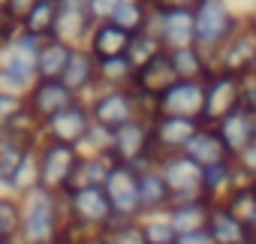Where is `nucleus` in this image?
I'll return each instance as SVG.
<instances>
[{
	"instance_id": "obj_33",
	"label": "nucleus",
	"mask_w": 256,
	"mask_h": 244,
	"mask_svg": "<svg viewBox=\"0 0 256 244\" xmlns=\"http://www.w3.org/2000/svg\"><path fill=\"white\" fill-rule=\"evenodd\" d=\"M220 205H223L229 214H235L247 229L256 226V184H241V187H235Z\"/></svg>"
},
{
	"instance_id": "obj_18",
	"label": "nucleus",
	"mask_w": 256,
	"mask_h": 244,
	"mask_svg": "<svg viewBox=\"0 0 256 244\" xmlns=\"http://www.w3.org/2000/svg\"><path fill=\"white\" fill-rule=\"evenodd\" d=\"M211 127L217 130V136H220V142L226 145L229 157L241 154L250 142H256V136H253V114H250L244 106L235 108V112H229L226 118H220L217 124H211Z\"/></svg>"
},
{
	"instance_id": "obj_51",
	"label": "nucleus",
	"mask_w": 256,
	"mask_h": 244,
	"mask_svg": "<svg viewBox=\"0 0 256 244\" xmlns=\"http://www.w3.org/2000/svg\"><path fill=\"white\" fill-rule=\"evenodd\" d=\"M253 136H256V114H253Z\"/></svg>"
},
{
	"instance_id": "obj_54",
	"label": "nucleus",
	"mask_w": 256,
	"mask_h": 244,
	"mask_svg": "<svg viewBox=\"0 0 256 244\" xmlns=\"http://www.w3.org/2000/svg\"><path fill=\"white\" fill-rule=\"evenodd\" d=\"M229 4H232V0H229Z\"/></svg>"
},
{
	"instance_id": "obj_34",
	"label": "nucleus",
	"mask_w": 256,
	"mask_h": 244,
	"mask_svg": "<svg viewBox=\"0 0 256 244\" xmlns=\"http://www.w3.org/2000/svg\"><path fill=\"white\" fill-rule=\"evenodd\" d=\"M166 48H163V42H160V36L154 34V30H139V34H133V40H130V48H126V58H130V64L136 66V70H142L145 64H151L154 58H160Z\"/></svg>"
},
{
	"instance_id": "obj_25",
	"label": "nucleus",
	"mask_w": 256,
	"mask_h": 244,
	"mask_svg": "<svg viewBox=\"0 0 256 244\" xmlns=\"http://www.w3.org/2000/svg\"><path fill=\"white\" fill-rule=\"evenodd\" d=\"M193 163H199L202 169L205 166H214V163H220V160H229V151H226V145L220 142V136H217V130L211 127V124H202L199 127V133L193 136V142L187 145V151H184Z\"/></svg>"
},
{
	"instance_id": "obj_40",
	"label": "nucleus",
	"mask_w": 256,
	"mask_h": 244,
	"mask_svg": "<svg viewBox=\"0 0 256 244\" xmlns=\"http://www.w3.org/2000/svg\"><path fill=\"white\" fill-rule=\"evenodd\" d=\"M232 160H235L241 178H244L247 184H256V142H250V145H247L241 154H235Z\"/></svg>"
},
{
	"instance_id": "obj_49",
	"label": "nucleus",
	"mask_w": 256,
	"mask_h": 244,
	"mask_svg": "<svg viewBox=\"0 0 256 244\" xmlns=\"http://www.w3.org/2000/svg\"><path fill=\"white\" fill-rule=\"evenodd\" d=\"M247 241H250V244H256V226L250 229V235H247Z\"/></svg>"
},
{
	"instance_id": "obj_21",
	"label": "nucleus",
	"mask_w": 256,
	"mask_h": 244,
	"mask_svg": "<svg viewBox=\"0 0 256 244\" xmlns=\"http://www.w3.org/2000/svg\"><path fill=\"white\" fill-rule=\"evenodd\" d=\"M241 184H247V181L241 178V172H238V166H235L232 157L202 169V190H205V199L214 202V205H220V202H223L235 187H241Z\"/></svg>"
},
{
	"instance_id": "obj_8",
	"label": "nucleus",
	"mask_w": 256,
	"mask_h": 244,
	"mask_svg": "<svg viewBox=\"0 0 256 244\" xmlns=\"http://www.w3.org/2000/svg\"><path fill=\"white\" fill-rule=\"evenodd\" d=\"M106 196H108V205L114 211L118 220H142L145 211H142V193H139V172L133 166H124V163H114L106 184H102Z\"/></svg>"
},
{
	"instance_id": "obj_10",
	"label": "nucleus",
	"mask_w": 256,
	"mask_h": 244,
	"mask_svg": "<svg viewBox=\"0 0 256 244\" xmlns=\"http://www.w3.org/2000/svg\"><path fill=\"white\" fill-rule=\"evenodd\" d=\"M202 120L196 118H181V114H157L151 120V139H154V154L157 160L169 154H184L193 136L199 133Z\"/></svg>"
},
{
	"instance_id": "obj_29",
	"label": "nucleus",
	"mask_w": 256,
	"mask_h": 244,
	"mask_svg": "<svg viewBox=\"0 0 256 244\" xmlns=\"http://www.w3.org/2000/svg\"><path fill=\"white\" fill-rule=\"evenodd\" d=\"M70 58H72V46H66L54 36L42 40L40 54H36V78H60Z\"/></svg>"
},
{
	"instance_id": "obj_47",
	"label": "nucleus",
	"mask_w": 256,
	"mask_h": 244,
	"mask_svg": "<svg viewBox=\"0 0 256 244\" xmlns=\"http://www.w3.org/2000/svg\"><path fill=\"white\" fill-rule=\"evenodd\" d=\"M82 244H106V241H102V238H100V235H88V238H84V241H82Z\"/></svg>"
},
{
	"instance_id": "obj_16",
	"label": "nucleus",
	"mask_w": 256,
	"mask_h": 244,
	"mask_svg": "<svg viewBox=\"0 0 256 244\" xmlns=\"http://www.w3.org/2000/svg\"><path fill=\"white\" fill-rule=\"evenodd\" d=\"M160 114H181V118H196L202 120L205 112V82H187L178 78L160 100H157Z\"/></svg>"
},
{
	"instance_id": "obj_53",
	"label": "nucleus",
	"mask_w": 256,
	"mask_h": 244,
	"mask_svg": "<svg viewBox=\"0 0 256 244\" xmlns=\"http://www.w3.org/2000/svg\"><path fill=\"white\" fill-rule=\"evenodd\" d=\"M244 244H250V241H244Z\"/></svg>"
},
{
	"instance_id": "obj_23",
	"label": "nucleus",
	"mask_w": 256,
	"mask_h": 244,
	"mask_svg": "<svg viewBox=\"0 0 256 244\" xmlns=\"http://www.w3.org/2000/svg\"><path fill=\"white\" fill-rule=\"evenodd\" d=\"M139 193H142V211L145 214H166L172 205V190H169L160 166L139 172Z\"/></svg>"
},
{
	"instance_id": "obj_13",
	"label": "nucleus",
	"mask_w": 256,
	"mask_h": 244,
	"mask_svg": "<svg viewBox=\"0 0 256 244\" xmlns=\"http://www.w3.org/2000/svg\"><path fill=\"white\" fill-rule=\"evenodd\" d=\"M160 172L172 190V202H187V199H205L202 190V166L193 163L187 154H169L160 163Z\"/></svg>"
},
{
	"instance_id": "obj_12",
	"label": "nucleus",
	"mask_w": 256,
	"mask_h": 244,
	"mask_svg": "<svg viewBox=\"0 0 256 244\" xmlns=\"http://www.w3.org/2000/svg\"><path fill=\"white\" fill-rule=\"evenodd\" d=\"M148 30H154L160 36L166 52L184 48V46H196V16H193L190 6H175V10L154 6Z\"/></svg>"
},
{
	"instance_id": "obj_28",
	"label": "nucleus",
	"mask_w": 256,
	"mask_h": 244,
	"mask_svg": "<svg viewBox=\"0 0 256 244\" xmlns=\"http://www.w3.org/2000/svg\"><path fill=\"white\" fill-rule=\"evenodd\" d=\"M58 12H60V0H36L28 10V16L22 18V30L36 36V40H52L54 24H58Z\"/></svg>"
},
{
	"instance_id": "obj_44",
	"label": "nucleus",
	"mask_w": 256,
	"mask_h": 244,
	"mask_svg": "<svg viewBox=\"0 0 256 244\" xmlns=\"http://www.w3.org/2000/svg\"><path fill=\"white\" fill-rule=\"evenodd\" d=\"M34 4H36V0H10V10H6V16H12V18H18V22H22Z\"/></svg>"
},
{
	"instance_id": "obj_39",
	"label": "nucleus",
	"mask_w": 256,
	"mask_h": 244,
	"mask_svg": "<svg viewBox=\"0 0 256 244\" xmlns=\"http://www.w3.org/2000/svg\"><path fill=\"white\" fill-rule=\"evenodd\" d=\"M22 108H24V96L0 90V130H10V124L16 120V114Z\"/></svg>"
},
{
	"instance_id": "obj_32",
	"label": "nucleus",
	"mask_w": 256,
	"mask_h": 244,
	"mask_svg": "<svg viewBox=\"0 0 256 244\" xmlns=\"http://www.w3.org/2000/svg\"><path fill=\"white\" fill-rule=\"evenodd\" d=\"M114 160L112 157H82L76 172H72V184L70 190H78V187H102L108 172H112Z\"/></svg>"
},
{
	"instance_id": "obj_26",
	"label": "nucleus",
	"mask_w": 256,
	"mask_h": 244,
	"mask_svg": "<svg viewBox=\"0 0 256 244\" xmlns=\"http://www.w3.org/2000/svg\"><path fill=\"white\" fill-rule=\"evenodd\" d=\"M169 60L178 72V78L187 82H205L214 70H211V58L199 48V46H184V48H172Z\"/></svg>"
},
{
	"instance_id": "obj_24",
	"label": "nucleus",
	"mask_w": 256,
	"mask_h": 244,
	"mask_svg": "<svg viewBox=\"0 0 256 244\" xmlns=\"http://www.w3.org/2000/svg\"><path fill=\"white\" fill-rule=\"evenodd\" d=\"M211 208H214V202H208V199H187V202H172L166 217L172 220L178 235H187V232H196V229L208 226Z\"/></svg>"
},
{
	"instance_id": "obj_38",
	"label": "nucleus",
	"mask_w": 256,
	"mask_h": 244,
	"mask_svg": "<svg viewBox=\"0 0 256 244\" xmlns=\"http://www.w3.org/2000/svg\"><path fill=\"white\" fill-rule=\"evenodd\" d=\"M112 136H114V130L94 124L88 130V136L78 142V154L82 157H112Z\"/></svg>"
},
{
	"instance_id": "obj_50",
	"label": "nucleus",
	"mask_w": 256,
	"mask_h": 244,
	"mask_svg": "<svg viewBox=\"0 0 256 244\" xmlns=\"http://www.w3.org/2000/svg\"><path fill=\"white\" fill-rule=\"evenodd\" d=\"M10 10V0H0V12H6Z\"/></svg>"
},
{
	"instance_id": "obj_20",
	"label": "nucleus",
	"mask_w": 256,
	"mask_h": 244,
	"mask_svg": "<svg viewBox=\"0 0 256 244\" xmlns=\"http://www.w3.org/2000/svg\"><path fill=\"white\" fill-rule=\"evenodd\" d=\"M133 34H126L124 28H118L114 22H96L84 48L96 58V60H108V58H124L130 48Z\"/></svg>"
},
{
	"instance_id": "obj_6",
	"label": "nucleus",
	"mask_w": 256,
	"mask_h": 244,
	"mask_svg": "<svg viewBox=\"0 0 256 244\" xmlns=\"http://www.w3.org/2000/svg\"><path fill=\"white\" fill-rule=\"evenodd\" d=\"M112 160L133 166L136 172L157 166V154H154V139H151V120L136 118L130 124H124L114 130L112 136Z\"/></svg>"
},
{
	"instance_id": "obj_1",
	"label": "nucleus",
	"mask_w": 256,
	"mask_h": 244,
	"mask_svg": "<svg viewBox=\"0 0 256 244\" xmlns=\"http://www.w3.org/2000/svg\"><path fill=\"white\" fill-rule=\"evenodd\" d=\"M66 226V202L64 193L34 187L22 196V232L18 244H48L60 238Z\"/></svg>"
},
{
	"instance_id": "obj_3",
	"label": "nucleus",
	"mask_w": 256,
	"mask_h": 244,
	"mask_svg": "<svg viewBox=\"0 0 256 244\" xmlns=\"http://www.w3.org/2000/svg\"><path fill=\"white\" fill-rule=\"evenodd\" d=\"M196 16V46L205 54H214L241 30V10L229 0H199L193 6Z\"/></svg>"
},
{
	"instance_id": "obj_42",
	"label": "nucleus",
	"mask_w": 256,
	"mask_h": 244,
	"mask_svg": "<svg viewBox=\"0 0 256 244\" xmlns=\"http://www.w3.org/2000/svg\"><path fill=\"white\" fill-rule=\"evenodd\" d=\"M241 106H244L250 114H256V72L244 78V100H241Z\"/></svg>"
},
{
	"instance_id": "obj_15",
	"label": "nucleus",
	"mask_w": 256,
	"mask_h": 244,
	"mask_svg": "<svg viewBox=\"0 0 256 244\" xmlns=\"http://www.w3.org/2000/svg\"><path fill=\"white\" fill-rule=\"evenodd\" d=\"M76 100L78 96H72L70 88L60 78H36L34 88L24 94V106L42 120V124H46L48 118H54L58 112H64L66 106H72Z\"/></svg>"
},
{
	"instance_id": "obj_14",
	"label": "nucleus",
	"mask_w": 256,
	"mask_h": 244,
	"mask_svg": "<svg viewBox=\"0 0 256 244\" xmlns=\"http://www.w3.org/2000/svg\"><path fill=\"white\" fill-rule=\"evenodd\" d=\"M94 127V118L84 100H76L72 106H66L64 112H58L54 118H48L42 124V139L48 142H64L78 148V142L88 136V130Z\"/></svg>"
},
{
	"instance_id": "obj_46",
	"label": "nucleus",
	"mask_w": 256,
	"mask_h": 244,
	"mask_svg": "<svg viewBox=\"0 0 256 244\" xmlns=\"http://www.w3.org/2000/svg\"><path fill=\"white\" fill-rule=\"evenodd\" d=\"M60 4H66V6H84L88 10V0H60Z\"/></svg>"
},
{
	"instance_id": "obj_30",
	"label": "nucleus",
	"mask_w": 256,
	"mask_h": 244,
	"mask_svg": "<svg viewBox=\"0 0 256 244\" xmlns=\"http://www.w3.org/2000/svg\"><path fill=\"white\" fill-rule=\"evenodd\" d=\"M96 78L100 88H112V90H130L136 82V66L130 64V58H108V60H96Z\"/></svg>"
},
{
	"instance_id": "obj_48",
	"label": "nucleus",
	"mask_w": 256,
	"mask_h": 244,
	"mask_svg": "<svg viewBox=\"0 0 256 244\" xmlns=\"http://www.w3.org/2000/svg\"><path fill=\"white\" fill-rule=\"evenodd\" d=\"M48 244H72V241H70V238H64V235H60V238H54V241H48Z\"/></svg>"
},
{
	"instance_id": "obj_19",
	"label": "nucleus",
	"mask_w": 256,
	"mask_h": 244,
	"mask_svg": "<svg viewBox=\"0 0 256 244\" xmlns=\"http://www.w3.org/2000/svg\"><path fill=\"white\" fill-rule=\"evenodd\" d=\"M178 82V72L169 60V52H163L160 58H154L151 64H145L142 70H136V82H133V90L136 94H145V96H154L160 100L172 84Z\"/></svg>"
},
{
	"instance_id": "obj_5",
	"label": "nucleus",
	"mask_w": 256,
	"mask_h": 244,
	"mask_svg": "<svg viewBox=\"0 0 256 244\" xmlns=\"http://www.w3.org/2000/svg\"><path fill=\"white\" fill-rule=\"evenodd\" d=\"M66 202V223L82 229L84 235H100L112 220L114 211L108 205V196L102 187H78L64 193Z\"/></svg>"
},
{
	"instance_id": "obj_11",
	"label": "nucleus",
	"mask_w": 256,
	"mask_h": 244,
	"mask_svg": "<svg viewBox=\"0 0 256 244\" xmlns=\"http://www.w3.org/2000/svg\"><path fill=\"white\" fill-rule=\"evenodd\" d=\"M244 100V78L229 76V72H211L205 78V112L202 124H217L229 112L241 108Z\"/></svg>"
},
{
	"instance_id": "obj_41",
	"label": "nucleus",
	"mask_w": 256,
	"mask_h": 244,
	"mask_svg": "<svg viewBox=\"0 0 256 244\" xmlns=\"http://www.w3.org/2000/svg\"><path fill=\"white\" fill-rule=\"evenodd\" d=\"M120 6V0H88V16L96 22H112V16L118 12Z\"/></svg>"
},
{
	"instance_id": "obj_2",
	"label": "nucleus",
	"mask_w": 256,
	"mask_h": 244,
	"mask_svg": "<svg viewBox=\"0 0 256 244\" xmlns=\"http://www.w3.org/2000/svg\"><path fill=\"white\" fill-rule=\"evenodd\" d=\"M42 40L30 34H18L10 46L0 48V90L24 96L36 82V54Z\"/></svg>"
},
{
	"instance_id": "obj_36",
	"label": "nucleus",
	"mask_w": 256,
	"mask_h": 244,
	"mask_svg": "<svg viewBox=\"0 0 256 244\" xmlns=\"http://www.w3.org/2000/svg\"><path fill=\"white\" fill-rule=\"evenodd\" d=\"M100 238L106 244H148L145 241V232H142V220H118L114 217L100 232Z\"/></svg>"
},
{
	"instance_id": "obj_31",
	"label": "nucleus",
	"mask_w": 256,
	"mask_h": 244,
	"mask_svg": "<svg viewBox=\"0 0 256 244\" xmlns=\"http://www.w3.org/2000/svg\"><path fill=\"white\" fill-rule=\"evenodd\" d=\"M151 16H154V0H120L112 22L126 34H139V30H148Z\"/></svg>"
},
{
	"instance_id": "obj_9",
	"label": "nucleus",
	"mask_w": 256,
	"mask_h": 244,
	"mask_svg": "<svg viewBox=\"0 0 256 244\" xmlns=\"http://www.w3.org/2000/svg\"><path fill=\"white\" fill-rule=\"evenodd\" d=\"M90 108L94 124L106 127V130H118L124 124L139 118V102H136V90H112V88H100L94 96L84 100Z\"/></svg>"
},
{
	"instance_id": "obj_52",
	"label": "nucleus",
	"mask_w": 256,
	"mask_h": 244,
	"mask_svg": "<svg viewBox=\"0 0 256 244\" xmlns=\"http://www.w3.org/2000/svg\"><path fill=\"white\" fill-rule=\"evenodd\" d=\"M0 244H16V241H0Z\"/></svg>"
},
{
	"instance_id": "obj_4",
	"label": "nucleus",
	"mask_w": 256,
	"mask_h": 244,
	"mask_svg": "<svg viewBox=\"0 0 256 244\" xmlns=\"http://www.w3.org/2000/svg\"><path fill=\"white\" fill-rule=\"evenodd\" d=\"M208 58L214 72H229L238 78L256 72V6L241 10V30Z\"/></svg>"
},
{
	"instance_id": "obj_27",
	"label": "nucleus",
	"mask_w": 256,
	"mask_h": 244,
	"mask_svg": "<svg viewBox=\"0 0 256 244\" xmlns=\"http://www.w3.org/2000/svg\"><path fill=\"white\" fill-rule=\"evenodd\" d=\"M205 229L214 238V244H244L247 235H250V229L235 214H229L223 205H214L211 208V217H208V226Z\"/></svg>"
},
{
	"instance_id": "obj_43",
	"label": "nucleus",
	"mask_w": 256,
	"mask_h": 244,
	"mask_svg": "<svg viewBox=\"0 0 256 244\" xmlns=\"http://www.w3.org/2000/svg\"><path fill=\"white\" fill-rule=\"evenodd\" d=\"M175 244H214V238L208 235V229H196V232H187V235H178Z\"/></svg>"
},
{
	"instance_id": "obj_7",
	"label": "nucleus",
	"mask_w": 256,
	"mask_h": 244,
	"mask_svg": "<svg viewBox=\"0 0 256 244\" xmlns=\"http://www.w3.org/2000/svg\"><path fill=\"white\" fill-rule=\"evenodd\" d=\"M78 160H82L78 148L42 139L36 145V184L46 190H54V193H66Z\"/></svg>"
},
{
	"instance_id": "obj_35",
	"label": "nucleus",
	"mask_w": 256,
	"mask_h": 244,
	"mask_svg": "<svg viewBox=\"0 0 256 244\" xmlns=\"http://www.w3.org/2000/svg\"><path fill=\"white\" fill-rule=\"evenodd\" d=\"M22 232V196L0 193V241H16Z\"/></svg>"
},
{
	"instance_id": "obj_45",
	"label": "nucleus",
	"mask_w": 256,
	"mask_h": 244,
	"mask_svg": "<svg viewBox=\"0 0 256 244\" xmlns=\"http://www.w3.org/2000/svg\"><path fill=\"white\" fill-rule=\"evenodd\" d=\"M199 0H154V6H160V10H175V6H196Z\"/></svg>"
},
{
	"instance_id": "obj_37",
	"label": "nucleus",
	"mask_w": 256,
	"mask_h": 244,
	"mask_svg": "<svg viewBox=\"0 0 256 244\" xmlns=\"http://www.w3.org/2000/svg\"><path fill=\"white\" fill-rule=\"evenodd\" d=\"M142 232L148 244H175L178 232L172 226V220L166 214H145L142 217Z\"/></svg>"
},
{
	"instance_id": "obj_22",
	"label": "nucleus",
	"mask_w": 256,
	"mask_h": 244,
	"mask_svg": "<svg viewBox=\"0 0 256 244\" xmlns=\"http://www.w3.org/2000/svg\"><path fill=\"white\" fill-rule=\"evenodd\" d=\"M94 30V18L88 16L84 6H66L60 4V12H58V24H54V40L72 46V48H82L88 42Z\"/></svg>"
},
{
	"instance_id": "obj_17",
	"label": "nucleus",
	"mask_w": 256,
	"mask_h": 244,
	"mask_svg": "<svg viewBox=\"0 0 256 244\" xmlns=\"http://www.w3.org/2000/svg\"><path fill=\"white\" fill-rule=\"evenodd\" d=\"M60 82L70 88L72 96L78 100H88L100 90V78H96V58L82 46V48H72V58L60 76Z\"/></svg>"
}]
</instances>
